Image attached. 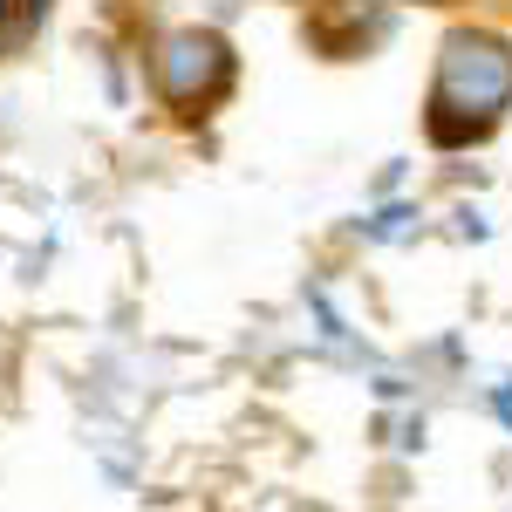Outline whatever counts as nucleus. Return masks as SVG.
<instances>
[{"mask_svg":"<svg viewBox=\"0 0 512 512\" xmlns=\"http://www.w3.org/2000/svg\"><path fill=\"white\" fill-rule=\"evenodd\" d=\"M512 96V48L492 35H451L437 55L431 89V137L437 144H472L485 137Z\"/></svg>","mask_w":512,"mask_h":512,"instance_id":"f257e3e1","label":"nucleus"},{"mask_svg":"<svg viewBox=\"0 0 512 512\" xmlns=\"http://www.w3.org/2000/svg\"><path fill=\"white\" fill-rule=\"evenodd\" d=\"M158 89H164V103H171V110H185V117L212 110V103L233 89V55H226V41H219V35H198V28L171 35L158 48Z\"/></svg>","mask_w":512,"mask_h":512,"instance_id":"f03ea898","label":"nucleus"},{"mask_svg":"<svg viewBox=\"0 0 512 512\" xmlns=\"http://www.w3.org/2000/svg\"><path fill=\"white\" fill-rule=\"evenodd\" d=\"M48 0H0V41H14L21 28H35Z\"/></svg>","mask_w":512,"mask_h":512,"instance_id":"7ed1b4c3","label":"nucleus"}]
</instances>
